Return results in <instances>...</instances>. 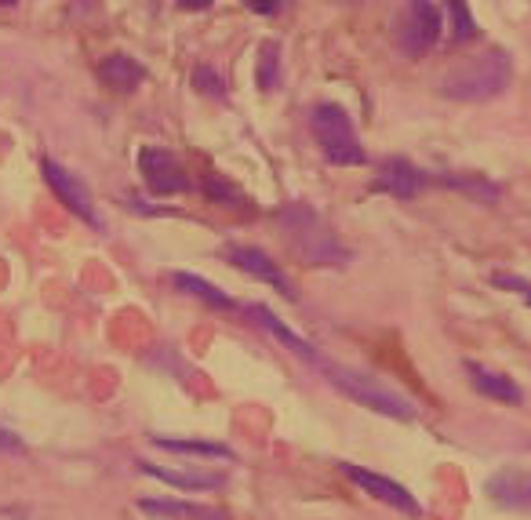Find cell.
I'll return each instance as SVG.
<instances>
[{"label":"cell","mask_w":531,"mask_h":520,"mask_svg":"<svg viewBox=\"0 0 531 520\" xmlns=\"http://www.w3.org/2000/svg\"><path fill=\"white\" fill-rule=\"evenodd\" d=\"M510 77H513L510 55L484 51L477 59L455 66L441 80V91L455 102H488V99H499L502 91L510 88Z\"/></svg>","instance_id":"obj_1"},{"label":"cell","mask_w":531,"mask_h":520,"mask_svg":"<svg viewBox=\"0 0 531 520\" xmlns=\"http://www.w3.org/2000/svg\"><path fill=\"white\" fill-rule=\"evenodd\" d=\"M277 222L288 230L291 248L299 251V259L306 266H346L350 262V251L342 248L339 240H335V233L310 208L288 204V208L277 211Z\"/></svg>","instance_id":"obj_2"},{"label":"cell","mask_w":531,"mask_h":520,"mask_svg":"<svg viewBox=\"0 0 531 520\" xmlns=\"http://www.w3.org/2000/svg\"><path fill=\"white\" fill-rule=\"evenodd\" d=\"M321 368H324V379H328L339 393H346L350 400H357L361 408L379 411V415H386V419H397V422H411L415 415H419L408 397H401L397 390H390V386L375 382L371 375H361V371H350V368H339V364H328V360H321Z\"/></svg>","instance_id":"obj_3"},{"label":"cell","mask_w":531,"mask_h":520,"mask_svg":"<svg viewBox=\"0 0 531 520\" xmlns=\"http://www.w3.org/2000/svg\"><path fill=\"white\" fill-rule=\"evenodd\" d=\"M310 124H313L317 142H321L324 157H328L331 164H339V168H357V164L368 160L361 139H357V131H353L350 113L342 110L339 102H321V106L313 110Z\"/></svg>","instance_id":"obj_4"},{"label":"cell","mask_w":531,"mask_h":520,"mask_svg":"<svg viewBox=\"0 0 531 520\" xmlns=\"http://www.w3.org/2000/svg\"><path fill=\"white\" fill-rule=\"evenodd\" d=\"M339 470H342V477L353 480V484H357L364 495H371V499L386 502V506H393L397 513H408V517H422V506L415 502V495H411L404 484H397V480L382 477V473H375V470H364L357 462H342Z\"/></svg>","instance_id":"obj_5"},{"label":"cell","mask_w":531,"mask_h":520,"mask_svg":"<svg viewBox=\"0 0 531 520\" xmlns=\"http://www.w3.org/2000/svg\"><path fill=\"white\" fill-rule=\"evenodd\" d=\"M41 171H44V182H48L51 190H55V197L66 204V208L77 215V219H84L88 226H95L99 230L102 222L99 215H95V204H91V193L84 190V182L77 179V175H70V171L62 168V164H55L51 157L41 160Z\"/></svg>","instance_id":"obj_6"},{"label":"cell","mask_w":531,"mask_h":520,"mask_svg":"<svg viewBox=\"0 0 531 520\" xmlns=\"http://www.w3.org/2000/svg\"><path fill=\"white\" fill-rule=\"evenodd\" d=\"M441 30H444V22L433 0H408V15H404V30H401L404 51H408V55L430 51L433 44L441 40Z\"/></svg>","instance_id":"obj_7"},{"label":"cell","mask_w":531,"mask_h":520,"mask_svg":"<svg viewBox=\"0 0 531 520\" xmlns=\"http://www.w3.org/2000/svg\"><path fill=\"white\" fill-rule=\"evenodd\" d=\"M222 255H226V259H230L241 273H248V277L262 280V284H270V288H277L281 295H288V299H299L295 284L284 277L281 266H277V262H273L266 251L248 248V244H226V248H222Z\"/></svg>","instance_id":"obj_8"},{"label":"cell","mask_w":531,"mask_h":520,"mask_svg":"<svg viewBox=\"0 0 531 520\" xmlns=\"http://www.w3.org/2000/svg\"><path fill=\"white\" fill-rule=\"evenodd\" d=\"M139 171H142V179H146V186H150L153 193H182V190H190L186 171H182V164L171 157L168 150L146 146V150L139 153Z\"/></svg>","instance_id":"obj_9"},{"label":"cell","mask_w":531,"mask_h":520,"mask_svg":"<svg viewBox=\"0 0 531 520\" xmlns=\"http://www.w3.org/2000/svg\"><path fill=\"white\" fill-rule=\"evenodd\" d=\"M422 186H426V175H422L411 160L404 157H390L379 164V179H375V190L390 193V197L397 200H411L419 197Z\"/></svg>","instance_id":"obj_10"},{"label":"cell","mask_w":531,"mask_h":520,"mask_svg":"<svg viewBox=\"0 0 531 520\" xmlns=\"http://www.w3.org/2000/svg\"><path fill=\"white\" fill-rule=\"evenodd\" d=\"M484 491L502 510H531V470H499L491 473Z\"/></svg>","instance_id":"obj_11"},{"label":"cell","mask_w":531,"mask_h":520,"mask_svg":"<svg viewBox=\"0 0 531 520\" xmlns=\"http://www.w3.org/2000/svg\"><path fill=\"white\" fill-rule=\"evenodd\" d=\"M466 371H470L473 390L481 393V397L495 400V404H510V408L524 404V390L510 379V375L484 368V364H477V360H466Z\"/></svg>","instance_id":"obj_12"},{"label":"cell","mask_w":531,"mask_h":520,"mask_svg":"<svg viewBox=\"0 0 531 520\" xmlns=\"http://www.w3.org/2000/svg\"><path fill=\"white\" fill-rule=\"evenodd\" d=\"M135 506H139V513L157 520H226V510H219V506L186 499H139Z\"/></svg>","instance_id":"obj_13"},{"label":"cell","mask_w":531,"mask_h":520,"mask_svg":"<svg viewBox=\"0 0 531 520\" xmlns=\"http://www.w3.org/2000/svg\"><path fill=\"white\" fill-rule=\"evenodd\" d=\"M139 466V473H146V477L161 480V484H171V488L179 491H215L226 484V477L222 473H182V470H168V466H157V462H135Z\"/></svg>","instance_id":"obj_14"},{"label":"cell","mask_w":531,"mask_h":520,"mask_svg":"<svg viewBox=\"0 0 531 520\" xmlns=\"http://www.w3.org/2000/svg\"><path fill=\"white\" fill-rule=\"evenodd\" d=\"M142 77H146V70L131 55H106L99 62V80L110 91H121V95H131L142 84Z\"/></svg>","instance_id":"obj_15"},{"label":"cell","mask_w":531,"mask_h":520,"mask_svg":"<svg viewBox=\"0 0 531 520\" xmlns=\"http://www.w3.org/2000/svg\"><path fill=\"white\" fill-rule=\"evenodd\" d=\"M244 313H248V317L255 320V324H262V328L270 331V335H273L277 342H281V346H288L291 353H299L302 360H317V350H313L310 342L302 339V335H295V331H291L288 324H281L273 310H266V306H244Z\"/></svg>","instance_id":"obj_16"},{"label":"cell","mask_w":531,"mask_h":520,"mask_svg":"<svg viewBox=\"0 0 531 520\" xmlns=\"http://www.w3.org/2000/svg\"><path fill=\"white\" fill-rule=\"evenodd\" d=\"M175 288L179 291H186L190 299H201V302H208L211 310H222V313H230V310H237V302L226 295V291H219L211 280H204V277H193V273H175Z\"/></svg>","instance_id":"obj_17"},{"label":"cell","mask_w":531,"mask_h":520,"mask_svg":"<svg viewBox=\"0 0 531 520\" xmlns=\"http://www.w3.org/2000/svg\"><path fill=\"white\" fill-rule=\"evenodd\" d=\"M153 444L171 455H197V459H222V462H233V455L226 444H215V440H179V437H153Z\"/></svg>","instance_id":"obj_18"},{"label":"cell","mask_w":531,"mask_h":520,"mask_svg":"<svg viewBox=\"0 0 531 520\" xmlns=\"http://www.w3.org/2000/svg\"><path fill=\"white\" fill-rule=\"evenodd\" d=\"M255 84H259L262 91H277V88H281V44H277V40H262V44H259Z\"/></svg>","instance_id":"obj_19"},{"label":"cell","mask_w":531,"mask_h":520,"mask_svg":"<svg viewBox=\"0 0 531 520\" xmlns=\"http://www.w3.org/2000/svg\"><path fill=\"white\" fill-rule=\"evenodd\" d=\"M448 11H451V37L459 40H473L477 37V22H473L470 8H466V0H448Z\"/></svg>","instance_id":"obj_20"},{"label":"cell","mask_w":531,"mask_h":520,"mask_svg":"<svg viewBox=\"0 0 531 520\" xmlns=\"http://www.w3.org/2000/svg\"><path fill=\"white\" fill-rule=\"evenodd\" d=\"M193 88L204 91V95H211V99H222V95H226V84H222V77L215 70H208V66H201V70L193 73Z\"/></svg>","instance_id":"obj_21"},{"label":"cell","mask_w":531,"mask_h":520,"mask_svg":"<svg viewBox=\"0 0 531 520\" xmlns=\"http://www.w3.org/2000/svg\"><path fill=\"white\" fill-rule=\"evenodd\" d=\"M204 186H208V197L219 200V204H226V208H230V200H241V193L233 190V186H226L219 175H208V182H204Z\"/></svg>","instance_id":"obj_22"},{"label":"cell","mask_w":531,"mask_h":520,"mask_svg":"<svg viewBox=\"0 0 531 520\" xmlns=\"http://www.w3.org/2000/svg\"><path fill=\"white\" fill-rule=\"evenodd\" d=\"M0 455H26V444L8 426H0Z\"/></svg>","instance_id":"obj_23"},{"label":"cell","mask_w":531,"mask_h":520,"mask_svg":"<svg viewBox=\"0 0 531 520\" xmlns=\"http://www.w3.org/2000/svg\"><path fill=\"white\" fill-rule=\"evenodd\" d=\"M244 4H248L251 11H259V15H273V11L281 8L284 0H244Z\"/></svg>","instance_id":"obj_24"},{"label":"cell","mask_w":531,"mask_h":520,"mask_svg":"<svg viewBox=\"0 0 531 520\" xmlns=\"http://www.w3.org/2000/svg\"><path fill=\"white\" fill-rule=\"evenodd\" d=\"M495 284H499V288H521L524 299H528V306H531V284H524V280H517V277H495Z\"/></svg>","instance_id":"obj_25"},{"label":"cell","mask_w":531,"mask_h":520,"mask_svg":"<svg viewBox=\"0 0 531 520\" xmlns=\"http://www.w3.org/2000/svg\"><path fill=\"white\" fill-rule=\"evenodd\" d=\"M182 8H190V11H197V8H208L211 0H179Z\"/></svg>","instance_id":"obj_26"},{"label":"cell","mask_w":531,"mask_h":520,"mask_svg":"<svg viewBox=\"0 0 531 520\" xmlns=\"http://www.w3.org/2000/svg\"><path fill=\"white\" fill-rule=\"evenodd\" d=\"M11 4H19V0H0V8H11Z\"/></svg>","instance_id":"obj_27"}]
</instances>
